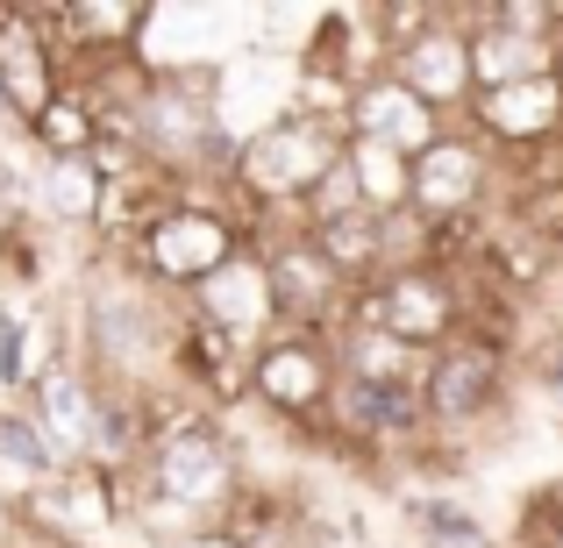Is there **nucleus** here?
I'll use <instances>...</instances> for the list:
<instances>
[{
	"instance_id": "f257e3e1",
	"label": "nucleus",
	"mask_w": 563,
	"mask_h": 548,
	"mask_svg": "<svg viewBox=\"0 0 563 548\" xmlns=\"http://www.w3.org/2000/svg\"><path fill=\"white\" fill-rule=\"evenodd\" d=\"M350 150V128L343 122H321V114H278L264 128H243L235 136V165L229 186L250 214H300L307 192L329 179Z\"/></svg>"
},
{
	"instance_id": "f03ea898",
	"label": "nucleus",
	"mask_w": 563,
	"mask_h": 548,
	"mask_svg": "<svg viewBox=\"0 0 563 548\" xmlns=\"http://www.w3.org/2000/svg\"><path fill=\"white\" fill-rule=\"evenodd\" d=\"M514 384H521V364L499 357L493 343H471V335L442 343L435 357H428V378H421L428 441L471 456L485 435H499V427L514 421Z\"/></svg>"
},
{
	"instance_id": "7ed1b4c3",
	"label": "nucleus",
	"mask_w": 563,
	"mask_h": 548,
	"mask_svg": "<svg viewBox=\"0 0 563 548\" xmlns=\"http://www.w3.org/2000/svg\"><path fill=\"white\" fill-rule=\"evenodd\" d=\"M235 257H250V206L243 200H179L172 192V206L136 235V249L122 264L143 271L165 300H186L192 286H207Z\"/></svg>"
},
{
	"instance_id": "20e7f679",
	"label": "nucleus",
	"mask_w": 563,
	"mask_h": 548,
	"mask_svg": "<svg viewBox=\"0 0 563 548\" xmlns=\"http://www.w3.org/2000/svg\"><path fill=\"white\" fill-rule=\"evenodd\" d=\"M343 328H378L393 343L435 357L442 343L464 335V286L435 264H413V271H385L372 286H350V306H343Z\"/></svg>"
},
{
	"instance_id": "39448f33",
	"label": "nucleus",
	"mask_w": 563,
	"mask_h": 548,
	"mask_svg": "<svg viewBox=\"0 0 563 548\" xmlns=\"http://www.w3.org/2000/svg\"><path fill=\"white\" fill-rule=\"evenodd\" d=\"M329 399H335V343L329 335L278 328L272 343H257V357H250V406L257 413H272L286 435L314 441L321 421H329Z\"/></svg>"
},
{
	"instance_id": "423d86ee",
	"label": "nucleus",
	"mask_w": 563,
	"mask_h": 548,
	"mask_svg": "<svg viewBox=\"0 0 563 548\" xmlns=\"http://www.w3.org/2000/svg\"><path fill=\"white\" fill-rule=\"evenodd\" d=\"M493 192H499V157L485 150L464 122L442 128L421 157H407V214H421L428 228H435V221L485 214Z\"/></svg>"
},
{
	"instance_id": "0eeeda50",
	"label": "nucleus",
	"mask_w": 563,
	"mask_h": 548,
	"mask_svg": "<svg viewBox=\"0 0 563 548\" xmlns=\"http://www.w3.org/2000/svg\"><path fill=\"white\" fill-rule=\"evenodd\" d=\"M14 513H22V527L43 548H100L114 527H122V484H114L108 470H93V463H65Z\"/></svg>"
},
{
	"instance_id": "6e6552de",
	"label": "nucleus",
	"mask_w": 563,
	"mask_h": 548,
	"mask_svg": "<svg viewBox=\"0 0 563 548\" xmlns=\"http://www.w3.org/2000/svg\"><path fill=\"white\" fill-rule=\"evenodd\" d=\"M464 128H471V136H478L493 157H542V150H563V71L514 79V86H493V93H471Z\"/></svg>"
},
{
	"instance_id": "1a4fd4ad",
	"label": "nucleus",
	"mask_w": 563,
	"mask_h": 548,
	"mask_svg": "<svg viewBox=\"0 0 563 548\" xmlns=\"http://www.w3.org/2000/svg\"><path fill=\"white\" fill-rule=\"evenodd\" d=\"M250 357H257L250 343L221 335L214 321H200L179 300V314H172V384H179L192 406H207L214 421H229L235 406H250Z\"/></svg>"
},
{
	"instance_id": "9d476101",
	"label": "nucleus",
	"mask_w": 563,
	"mask_h": 548,
	"mask_svg": "<svg viewBox=\"0 0 563 548\" xmlns=\"http://www.w3.org/2000/svg\"><path fill=\"white\" fill-rule=\"evenodd\" d=\"M393 79L407 86L421 108H435L442 122H464V108H471V51H464V29L450 22V0H442L435 29H421L407 51H393Z\"/></svg>"
},
{
	"instance_id": "9b49d317",
	"label": "nucleus",
	"mask_w": 563,
	"mask_h": 548,
	"mask_svg": "<svg viewBox=\"0 0 563 548\" xmlns=\"http://www.w3.org/2000/svg\"><path fill=\"white\" fill-rule=\"evenodd\" d=\"M57 86H65V71H57L51 43L29 29L22 0H0V122L29 136L36 114L57 100Z\"/></svg>"
},
{
	"instance_id": "f8f14e48",
	"label": "nucleus",
	"mask_w": 563,
	"mask_h": 548,
	"mask_svg": "<svg viewBox=\"0 0 563 548\" xmlns=\"http://www.w3.org/2000/svg\"><path fill=\"white\" fill-rule=\"evenodd\" d=\"M186 306H192L200 321H214L221 335L250 343V349L278 335V306H272V286H264V264H257V257L221 264L207 286H192V292H186Z\"/></svg>"
},
{
	"instance_id": "ddd939ff",
	"label": "nucleus",
	"mask_w": 563,
	"mask_h": 548,
	"mask_svg": "<svg viewBox=\"0 0 563 548\" xmlns=\"http://www.w3.org/2000/svg\"><path fill=\"white\" fill-rule=\"evenodd\" d=\"M343 128H350V136H372V143H393L399 157H421L428 143H435L442 128H456V122H442L435 108H421L393 71H378V79H364L357 93H350Z\"/></svg>"
},
{
	"instance_id": "4468645a",
	"label": "nucleus",
	"mask_w": 563,
	"mask_h": 548,
	"mask_svg": "<svg viewBox=\"0 0 563 548\" xmlns=\"http://www.w3.org/2000/svg\"><path fill=\"white\" fill-rule=\"evenodd\" d=\"M22 413L43 427V441H51L65 463H79L86 421H93V378H86L71 357L36 364V370H29V392H22Z\"/></svg>"
},
{
	"instance_id": "2eb2a0df",
	"label": "nucleus",
	"mask_w": 563,
	"mask_h": 548,
	"mask_svg": "<svg viewBox=\"0 0 563 548\" xmlns=\"http://www.w3.org/2000/svg\"><path fill=\"white\" fill-rule=\"evenodd\" d=\"M29 143H36L43 165H79V157H93V143H100V114L86 108L79 86H57V100L36 114Z\"/></svg>"
},
{
	"instance_id": "dca6fc26",
	"label": "nucleus",
	"mask_w": 563,
	"mask_h": 548,
	"mask_svg": "<svg viewBox=\"0 0 563 548\" xmlns=\"http://www.w3.org/2000/svg\"><path fill=\"white\" fill-rule=\"evenodd\" d=\"M399 521H407V535L421 548H493L485 521L450 492H407L399 499Z\"/></svg>"
},
{
	"instance_id": "f3484780",
	"label": "nucleus",
	"mask_w": 563,
	"mask_h": 548,
	"mask_svg": "<svg viewBox=\"0 0 563 548\" xmlns=\"http://www.w3.org/2000/svg\"><path fill=\"white\" fill-rule=\"evenodd\" d=\"M343 165H350V179H357V200H364V214H399V206H407V157H399L393 143L350 136Z\"/></svg>"
},
{
	"instance_id": "a211bd4d",
	"label": "nucleus",
	"mask_w": 563,
	"mask_h": 548,
	"mask_svg": "<svg viewBox=\"0 0 563 548\" xmlns=\"http://www.w3.org/2000/svg\"><path fill=\"white\" fill-rule=\"evenodd\" d=\"M314 235V249L343 271V286H372L378 278V214H343V221H321V228H307Z\"/></svg>"
},
{
	"instance_id": "6ab92c4d",
	"label": "nucleus",
	"mask_w": 563,
	"mask_h": 548,
	"mask_svg": "<svg viewBox=\"0 0 563 548\" xmlns=\"http://www.w3.org/2000/svg\"><path fill=\"white\" fill-rule=\"evenodd\" d=\"M93 206H100V179L93 165H43L36 171V221H71V228H93Z\"/></svg>"
},
{
	"instance_id": "aec40b11",
	"label": "nucleus",
	"mask_w": 563,
	"mask_h": 548,
	"mask_svg": "<svg viewBox=\"0 0 563 548\" xmlns=\"http://www.w3.org/2000/svg\"><path fill=\"white\" fill-rule=\"evenodd\" d=\"M36 214V171L14 157V143L0 136V221H22Z\"/></svg>"
},
{
	"instance_id": "412c9836",
	"label": "nucleus",
	"mask_w": 563,
	"mask_h": 548,
	"mask_svg": "<svg viewBox=\"0 0 563 548\" xmlns=\"http://www.w3.org/2000/svg\"><path fill=\"white\" fill-rule=\"evenodd\" d=\"M528 384H536V392L542 399H550V406L563 413V328H550V335H542V343L536 349H528Z\"/></svg>"
},
{
	"instance_id": "4be33fe9",
	"label": "nucleus",
	"mask_w": 563,
	"mask_h": 548,
	"mask_svg": "<svg viewBox=\"0 0 563 548\" xmlns=\"http://www.w3.org/2000/svg\"><path fill=\"white\" fill-rule=\"evenodd\" d=\"M0 392H29V321L0 314Z\"/></svg>"
},
{
	"instance_id": "5701e85b",
	"label": "nucleus",
	"mask_w": 563,
	"mask_h": 548,
	"mask_svg": "<svg viewBox=\"0 0 563 548\" xmlns=\"http://www.w3.org/2000/svg\"><path fill=\"white\" fill-rule=\"evenodd\" d=\"M521 521H536V527H563V470H556V478H542L536 492L521 499Z\"/></svg>"
},
{
	"instance_id": "b1692460",
	"label": "nucleus",
	"mask_w": 563,
	"mask_h": 548,
	"mask_svg": "<svg viewBox=\"0 0 563 548\" xmlns=\"http://www.w3.org/2000/svg\"><path fill=\"white\" fill-rule=\"evenodd\" d=\"M179 548H235V541H229V535H221V527H207V535H186Z\"/></svg>"
}]
</instances>
